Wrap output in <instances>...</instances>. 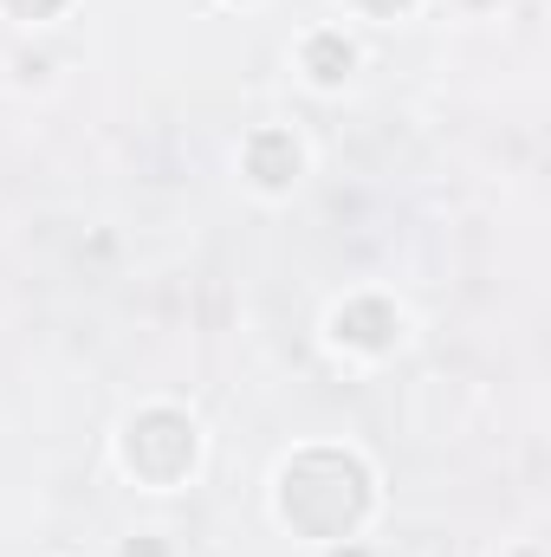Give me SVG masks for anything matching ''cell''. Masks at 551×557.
Here are the masks:
<instances>
[{
	"label": "cell",
	"instance_id": "5b68a950",
	"mask_svg": "<svg viewBox=\"0 0 551 557\" xmlns=\"http://www.w3.org/2000/svg\"><path fill=\"white\" fill-rule=\"evenodd\" d=\"M305 65H311V78H318V85H338V78L351 72V46H344L338 33H318V39L305 46Z\"/></svg>",
	"mask_w": 551,
	"mask_h": 557
},
{
	"label": "cell",
	"instance_id": "277c9868",
	"mask_svg": "<svg viewBox=\"0 0 551 557\" xmlns=\"http://www.w3.org/2000/svg\"><path fill=\"white\" fill-rule=\"evenodd\" d=\"M247 175L260 188H285L298 175V143L285 137V131H260V137L247 143Z\"/></svg>",
	"mask_w": 551,
	"mask_h": 557
},
{
	"label": "cell",
	"instance_id": "6da1fadb",
	"mask_svg": "<svg viewBox=\"0 0 551 557\" xmlns=\"http://www.w3.org/2000/svg\"><path fill=\"white\" fill-rule=\"evenodd\" d=\"M279 506L298 532L311 539H344L357 532V519L370 512V473L351 460V454H331V447H311L285 467L279 480Z\"/></svg>",
	"mask_w": 551,
	"mask_h": 557
},
{
	"label": "cell",
	"instance_id": "8992f818",
	"mask_svg": "<svg viewBox=\"0 0 551 557\" xmlns=\"http://www.w3.org/2000/svg\"><path fill=\"white\" fill-rule=\"evenodd\" d=\"M7 7H13V13H26V20H46V13H59L65 0H7Z\"/></svg>",
	"mask_w": 551,
	"mask_h": 557
},
{
	"label": "cell",
	"instance_id": "7a4b0ae2",
	"mask_svg": "<svg viewBox=\"0 0 551 557\" xmlns=\"http://www.w3.org/2000/svg\"><path fill=\"white\" fill-rule=\"evenodd\" d=\"M124 454H131V467H137L143 480L169 486V480H182L195 467V428H188V416H175V409H149V416L131 421Z\"/></svg>",
	"mask_w": 551,
	"mask_h": 557
},
{
	"label": "cell",
	"instance_id": "52a82bcc",
	"mask_svg": "<svg viewBox=\"0 0 551 557\" xmlns=\"http://www.w3.org/2000/svg\"><path fill=\"white\" fill-rule=\"evenodd\" d=\"M370 13H403V7H415V0H364Z\"/></svg>",
	"mask_w": 551,
	"mask_h": 557
},
{
	"label": "cell",
	"instance_id": "ba28073f",
	"mask_svg": "<svg viewBox=\"0 0 551 557\" xmlns=\"http://www.w3.org/2000/svg\"><path fill=\"white\" fill-rule=\"evenodd\" d=\"M124 557H162V545H131Z\"/></svg>",
	"mask_w": 551,
	"mask_h": 557
},
{
	"label": "cell",
	"instance_id": "3957f363",
	"mask_svg": "<svg viewBox=\"0 0 551 557\" xmlns=\"http://www.w3.org/2000/svg\"><path fill=\"white\" fill-rule=\"evenodd\" d=\"M338 337L357 344V350H383V344L396 337V311H390L383 298H357V305L338 311Z\"/></svg>",
	"mask_w": 551,
	"mask_h": 557
}]
</instances>
